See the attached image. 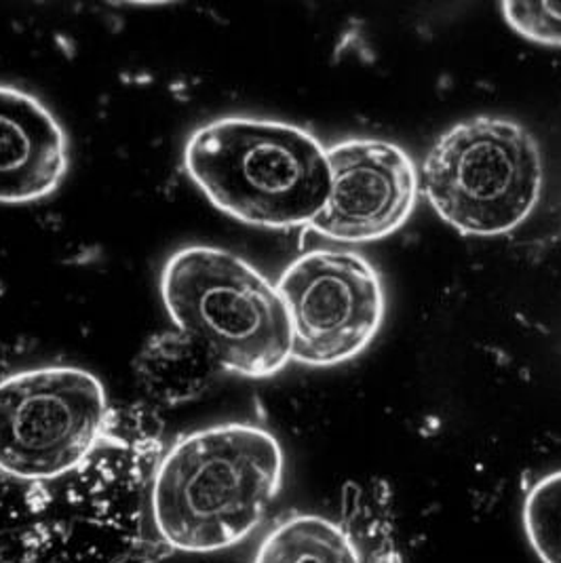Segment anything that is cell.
I'll list each match as a JSON object with an SVG mask.
<instances>
[{
  "label": "cell",
  "mask_w": 561,
  "mask_h": 563,
  "mask_svg": "<svg viewBox=\"0 0 561 563\" xmlns=\"http://www.w3.org/2000/svg\"><path fill=\"white\" fill-rule=\"evenodd\" d=\"M163 445L151 404L110 406L102 441L55 482L0 475V563H154L172 553L151 538L144 503Z\"/></svg>",
  "instance_id": "1"
},
{
  "label": "cell",
  "mask_w": 561,
  "mask_h": 563,
  "mask_svg": "<svg viewBox=\"0 0 561 563\" xmlns=\"http://www.w3.org/2000/svg\"><path fill=\"white\" fill-rule=\"evenodd\" d=\"M283 450L266 429L218 424L161 456L151 486L154 532L169 551L213 553L243 542L283 486Z\"/></svg>",
  "instance_id": "2"
},
{
  "label": "cell",
  "mask_w": 561,
  "mask_h": 563,
  "mask_svg": "<svg viewBox=\"0 0 561 563\" xmlns=\"http://www.w3.org/2000/svg\"><path fill=\"white\" fill-rule=\"evenodd\" d=\"M184 169L211 206L262 229L310 227L332 188L328 148L310 131L254 117L195 129Z\"/></svg>",
  "instance_id": "3"
},
{
  "label": "cell",
  "mask_w": 561,
  "mask_h": 563,
  "mask_svg": "<svg viewBox=\"0 0 561 563\" xmlns=\"http://www.w3.org/2000/svg\"><path fill=\"white\" fill-rule=\"evenodd\" d=\"M161 296L176 330L199 340L220 369L268 378L292 361V325L277 285L227 250L193 245L169 257Z\"/></svg>",
  "instance_id": "4"
},
{
  "label": "cell",
  "mask_w": 561,
  "mask_h": 563,
  "mask_svg": "<svg viewBox=\"0 0 561 563\" xmlns=\"http://www.w3.org/2000/svg\"><path fill=\"white\" fill-rule=\"evenodd\" d=\"M420 190L441 220L469 236H498L535 211L542 156L535 135L501 117L448 129L427 154Z\"/></svg>",
  "instance_id": "5"
},
{
  "label": "cell",
  "mask_w": 561,
  "mask_h": 563,
  "mask_svg": "<svg viewBox=\"0 0 561 563\" xmlns=\"http://www.w3.org/2000/svg\"><path fill=\"white\" fill-rule=\"evenodd\" d=\"M108 397L98 376L70 365H43L0 380V475L55 482L102 441Z\"/></svg>",
  "instance_id": "6"
},
{
  "label": "cell",
  "mask_w": 561,
  "mask_h": 563,
  "mask_svg": "<svg viewBox=\"0 0 561 563\" xmlns=\"http://www.w3.org/2000/svg\"><path fill=\"white\" fill-rule=\"evenodd\" d=\"M292 325V358L332 367L358 357L384 319L376 268L355 252L312 250L296 257L277 282Z\"/></svg>",
  "instance_id": "7"
},
{
  "label": "cell",
  "mask_w": 561,
  "mask_h": 563,
  "mask_svg": "<svg viewBox=\"0 0 561 563\" xmlns=\"http://www.w3.org/2000/svg\"><path fill=\"white\" fill-rule=\"evenodd\" d=\"M330 197L310 229L338 243H367L408 222L420 176L409 154L384 140L359 137L328 148Z\"/></svg>",
  "instance_id": "8"
},
{
  "label": "cell",
  "mask_w": 561,
  "mask_h": 563,
  "mask_svg": "<svg viewBox=\"0 0 561 563\" xmlns=\"http://www.w3.org/2000/svg\"><path fill=\"white\" fill-rule=\"evenodd\" d=\"M68 174V137L36 96L0 85V203L47 199Z\"/></svg>",
  "instance_id": "9"
},
{
  "label": "cell",
  "mask_w": 561,
  "mask_h": 563,
  "mask_svg": "<svg viewBox=\"0 0 561 563\" xmlns=\"http://www.w3.org/2000/svg\"><path fill=\"white\" fill-rule=\"evenodd\" d=\"M220 365L188 333L161 332L148 338L133 361L135 383L151 406L176 408L201 397Z\"/></svg>",
  "instance_id": "10"
},
{
  "label": "cell",
  "mask_w": 561,
  "mask_h": 563,
  "mask_svg": "<svg viewBox=\"0 0 561 563\" xmlns=\"http://www.w3.org/2000/svg\"><path fill=\"white\" fill-rule=\"evenodd\" d=\"M254 563H361V553L332 519L298 512L264 537Z\"/></svg>",
  "instance_id": "11"
},
{
  "label": "cell",
  "mask_w": 561,
  "mask_h": 563,
  "mask_svg": "<svg viewBox=\"0 0 561 563\" xmlns=\"http://www.w3.org/2000/svg\"><path fill=\"white\" fill-rule=\"evenodd\" d=\"M524 528L542 563H561V471L530 487L524 500Z\"/></svg>",
  "instance_id": "12"
},
{
  "label": "cell",
  "mask_w": 561,
  "mask_h": 563,
  "mask_svg": "<svg viewBox=\"0 0 561 563\" xmlns=\"http://www.w3.org/2000/svg\"><path fill=\"white\" fill-rule=\"evenodd\" d=\"M503 13L517 34L561 47V2H505Z\"/></svg>",
  "instance_id": "13"
},
{
  "label": "cell",
  "mask_w": 561,
  "mask_h": 563,
  "mask_svg": "<svg viewBox=\"0 0 561 563\" xmlns=\"http://www.w3.org/2000/svg\"><path fill=\"white\" fill-rule=\"evenodd\" d=\"M13 374V346L0 342V380Z\"/></svg>",
  "instance_id": "14"
}]
</instances>
